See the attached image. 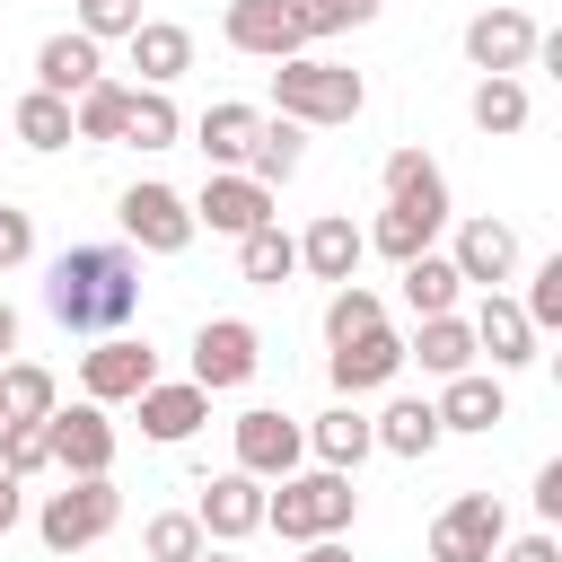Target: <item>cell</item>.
Segmentation results:
<instances>
[{
    "instance_id": "obj_27",
    "label": "cell",
    "mask_w": 562,
    "mask_h": 562,
    "mask_svg": "<svg viewBox=\"0 0 562 562\" xmlns=\"http://www.w3.org/2000/svg\"><path fill=\"white\" fill-rule=\"evenodd\" d=\"M61 413V386L44 360H0V422H53Z\"/></svg>"
},
{
    "instance_id": "obj_14",
    "label": "cell",
    "mask_w": 562,
    "mask_h": 562,
    "mask_svg": "<svg viewBox=\"0 0 562 562\" xmlns=\"http://www.w3.org/2000/svg\"><path fill=\"white\" fill-rule=\"evenodd\" d=\"M193 527H202L211 544H246V536L263 527V483H255V474H211L202 501H193Z\"/></svg>"
},
{
    "instance_id": "obj_4",
    "label": "cell",
    "mask_w": 562,
    "mask_h": 562,
    "mask_svg": "<svg viewBox=\"0 0 562 562\" xmlns=\"http://www.w3.org/2000/svg\"><path fill=\"white\" fill-rule=\"evenodd\" d=\"M114 518H123V492H114V474H70L61 492H44V509H35V536H44L53 553H79V544H97Z\"/></svg>"
},
{
    "instance_id": "obj_44",
    "label": "cell",
    "mask_w": 562,
    "mask_h": 562,
    "mask_svg": "<svg viewBox=\"0 0 562 562\" xmlns=\"http://www.w3.org/2000/svg\"><path fill=\"white\" fill-rule=\"evenodd\" d=\"M492 562H562V553H553V536L536 527V536H501V553H492Z\"/></svg>"
},
{
    "instance_id": "obj_7",
    "label": "cell",
    "mask_w": 562,
    "mask_h": 562,
    "mask_svg": "<svg viewBox=\"0 0 562 562\" xmlns=\"http://www.w3.org/2000/svg\"><path fill=\"white\" fill-rule=\"evenodd\" d=\"M255 360H263V342H255V325H246V316H211V325L193 334V386H202V395L246 386V378H255Z\"/></svg>"
},
{
    "instance_id": "obj_45",
    "label": "cell",
    "mask_w": 562,
    "mask_h": 562,
    "mask_svg": "<svg viewBox=\"0 0 562 562\" xmlns=\"http://www.w3.org/2000/svg\"><path fill=\"white\" fill-rule=\"evenodd\" d=\"M536 509H544V518H562V457H544V465H536Z\"/></svg>"
},
{
    "instance_id": "obj_22",
    "label": "cell",
    "mask_w": 562,
    "mask_h": 562,
    "mask_svg": "<svg viewBox=\"0 0 562 562\" xmlns=\"http://www.w3.org/2000/svg\"><path fill=\"white\" fill-rule=\"evenodd\" d=\"M360 255H369V237H360V228H351L342 211H325V220H316V228L299 237V272H316V281H334V290H342V281L360 272Z\"/></svg>"
},
{
    "instance_id": "obj_46",
    "label": "cell",
    "mask_w": 562,
    "mask_h": 562,
    "mask_svg": "<svg viewBox=\"0 0 562 562\" xmlns=\"http://www.w3.org/2000/svg\"><path fill=\"white\" fill-rule=\"evenodd\" d=\"M9 351H18V307L0 299V360H9Z\"/></svg>"
},
{
    "instance_id": "obj_42",
    "label": "cell",
    "mask_w": 562,
    "mask_h": 562,
    "mask_svg": "<svg viewBox=\"0 0 562 562\" xmlns=\"http://www.w3.org/2000/svg\"><path fill=\"white\" fill-rule=\"evenodd\" d=\"M140 26V0H79V35L105 44V35H132Z\"/></svg>"
},
{
    "instance_id": "obj_47",
    "label": "cell",
    "mask_w": 562,
    "mask_h": 562,
    "mask_svg": "<svg viewBox=\"0 0 562 562\" xmlns=\"http://www.w3.org/2000/svg\"><path fill=\"white\" fill-rule=\"evenodd\" d=\"M299 562H351V553H342V544H334V536H316V544H307V553H299Z\"/></svg>"
},
{
    "instance_id": "obj_16",
    "label": "cell",
    "mask_w": 562,
    "mask_h": 562,
    "mask_svg": "<svg viewBox=\"0 0 562 562\" xmlns=\"http://www.w3.org/2000/svg\"><path fill=\"white\" fill-rule=\"evenodd\" d=\"M474 360H492V369H518V360H536V325H527V307L518 299H501V290H483V307H474Z\"/></svg>"
},
{
    "instance_id": "obj_41",
    "label": "cell",
    "mask_w": 562,
    "mask_h": 562,
    "mask_svg": "<svg viewBox=\"0 0 562 562\" xmlns=\"http://www.w3.org/2000/svg\"><path fill=\"white\" fill-rule=\"evenodd\" d=\"M518 307H527V325H536V334H544V325H562V255H544V263H536V290H527Z\"/></svg>"
},
{
    "instance_id": "obj_26",
    "label": "cell",
    "mask_w": 562,
    "mask_h": 562,
    "mask_svg": "<svg viewBox=\"0 0 562 562\" xmlns=\"http://www.w3.org/2000/svg\"><path fill=\"white\" fill-rule=\"evenodd\" d=\"M299 158H307V123L263 114V123H255V149H246V167H237V176H255V184L272 193V184H290V176H299Z\"/></svg>"
},
{
    "instance_id": "obj_21",
    "label": "cell",
    "mask_w": 562,
    "mask_h": 562,
    "mask_svg": "<svg viewBox=\"0 0 562 562\" xmlns=\"http://www.w3.org/2000/svg\"><path fill=\"white\" fill-rule=\"evenodd\" d=\"M378 184H386V202L395 211H422V220H448V176L422 158V149H386V167H378Z\"/></svg>"
},
{
    "instance_id": "obj_11",
    "label": "cell",
    "mask_w": 562,
    "mask_h": 562,
    "mask_svg": "<svg viewBox=\"0 0 562 562\" xmlns=\"http://www.w3.org/2000/svg\"><path fill=\"white\" fill-rule=\"evenodd\" d=\"M237 474H299V448H307V430L290 422V413H272V404H255V413H237Z\"/></svg>"
},
{
    "instance_id": "obj_9",
    "label": "cell",
    "mask_w": 562,
    "mask_h": 562,
    "mask_svg": "<svg viewBox=\"0 0 562 562\" xmlns=\"http://www.w3.org/2000/svg\"><path fill=\"white\" fill-rule=\"evenodd\" d=\"M228 53H255V61H299L307 53V26L290 0H228Z\"/></svg>"
},
{
    "instance_id": "obj_15",
    "label": "cell",
    "mask_w": 562,
    "mask_h": 562,
    "mask_svg": "<svg viewBox=\"0 0 562 562\" xmlns=\"http://www.w3.org/2000/svg\"><path fill=\"white\" fill-rule=\"evenodd\" d=\"M448 263H457V281H483V290H501V281L518 272V228L483 211V220H465V228H457V255H448Z\"/></svg>"
},
{
    "instance_id": "obj_23",
    "label": "cell",
    "mask_w": 562,
    "mask_h": 562,
    "mask_svg": "<svg viewBox=\"0 0 562 562\" xmlns=\"http://www.w3.org/2000/svg\"><path fill=\"white\" fill-rule=\"evenodd\" d=\"M430 413H439V430H492V422H509V386H501V369L492 378L465 369V378H448V395Z\"/></svg>"
},
{
    "instance_id": "obj_38",
    "label": "cell",
    "mask_w": 562,
    "mask_h": 562,
    "mask_svg": "<svg viewBox=\"0 0 562 562\" xmlns=\"http://www.w3.org/2000/svg\"><path fill=\"white\" fill-rule=\"evenodd\" d=\"M44 465H53L44 422H0V474H9V483H26V474H44Z\"/></svg>"
},
{
    "instance_id": "obj_18",
    "label": "cell",
    "mask_w": 562,
    "mask_h": 562,
    "mask_svg": "<svg viewBox=\"0 0 562 562\" xmlns=\"http://www.w3.org/2000/svg\"><path fill=\"white\" fill-rule=\"evenodd\" d=\"M395 369H404V342H395L386 325H369V334L334 342V386H342V404H351V395H369V386H386Z\"/></svg>"
},
{
    "instance_id": "obj_31",
    "label": "cell",
    "mask_w": 562,
    "mask_h": 562,
    "mask_svg": "<svg viewBox=\"0 0 562 562\" xmlns=\"http://www.w3.org/2000/svg\"><path fill=\"white\" fill-rule=\"evenodd\" d=\"M457 290H465V281H457L448 255H413V263H404V307H413V316H457Z\"/></svg>"
},
{
    "instance_id": "obj_3",
    "label": "cell",
    "mask_w": 562,
    "mask_h": 562,
    "mask_svg": "<svg viewBox=\"0 0 562 562\" xmlns=\"http://www.w3.org/2000/svg\"><path fill=\"white\" fill-rule=\"evenodd\" d=\"M272 105H281L290 123H351V114L369 105V88H360V70L299 53V61H272Z\"/></svg>"
},
{
    "instance_id": "obj_8",
    "label": "cell",
    "mask_w": 562,
    "mask_h": 562,
    "mask_svg": "<svg viewBox=\"0 0 562 562\" xmlns=\"http://www.w3.org/2000/svg\"><path fill=\"white\" fill-rule=\"evenodd\" d=\"M140 386H158V351L132 342V334H105V342L79 360V395H88V404H132Z\"/></svg>"
},
{
    "instance_id": "obj_17",
    "label": "cell",
    "mask_w": 562,
    "mask_h": 562,
    "mask_svg": "<svg viewBox=\"0 0 562 562\" xmlns=\"http://www.w3.org/2000/svg\"><path fill=\"white\" fill-rule=\"evenodd\" d=\"M255 105L246 97H220V105H202V123H193V140H202V158H211V176H237L246 167V149H255Z\"/></svg>"
},
{
    "instance_id": "obj_30",
    "label": "cell",
    "mask_w": 562,
    "mask_h": 562,
    "mask_svg": "<svg viewBox=\"0 0 562 562\" xmlns=\"http://www.w3.org/2000/svg\"><path fill=\"white\" fill-rule=\"evenodd\" d=\"M123 123H132V88L123 79H97L88 97H70V132L79 140H123Z\"/></svg>"
},
{
    "instance_id": "obj_37",
    "label": "cell",
    "mask_w": 562,
    "mask_h": 562,
    "mask_svg": "<svg viewBox=\"0 0 562 562\" xmlns=\"http://www.w3.org/2000/svg\"><path fill=\"white\" fill-rule=\"evenodd\" d=\"M369 325H386V307H378V290H360V281H342V290L325 299V342H351V334H369Z\"/></svg>"
},
{
    "instance_id": "obj_35",
    "label": "cell",
    "mask_w": 562,
    "mask_h": 562,
    "mask_svg": "<svg viewBox=\"0 0 562 562\" xmlns=\"http://www.w3.org/2000/svg\"><path fill=\"white\" fill-rule=\"evenodd\" d=\"M18 140H26V149H70V140H79V132H70V105L44 97V88H26V97H18Z\"/></svg>"
},
{
    "instance_id": "obj_1",
    "label": "cell",
    "mask_w": 562,
    "mask_h": 562,
    "mask_svg": "<svg viewBox=\"0 0 562 562\" xmlns=\"http://www.w3.org/2000/svg\"><path fill=\"white\" fill-rule=\"evenodd\" d=\"M44 307H53L70 334H123L132 307H140V263H132V246H70V255H53Z\"/></svg>"
},
{
    "instance_id": "obj_20",
    "label": "cell",
    "mask_w": 562,
    "mask_h": 562,
    "mask_svg": "<svg viewBox=\"0 0 562 562\" xmlns=\"http://www.w3.org/2000/svg\"><path fill=\"white\" fill-rule=\"evenodd\" d=\"M97 79H105V61H97L88 35H44V53H35V88H44V97L70 105V97H88Z\"/></svg>"
},
{
    "instance_id": "obj_2",
    "label": "cell",
    "mask_w": 562,
    "mask_h": 562,
    "mask_svg": "<svg viewBox=\"0 0 562 562\" xmlns=\"http://www.w3.org/2000/svg\"><path fill=\"white\" fill-rule=\"evenodd\" d=\"M351 509H360V492H351V474H334V465H316V474H281V492H263V527L290 536V544L342 536Z\"/></svg>"
},
{
    "instance_id": "obj_25",
    "label": "cell",
    "mask_w": 562,
    "mask_h": 562,
    "mask_svg": "<svg viewBox=\"0 0 562 562\" xmlns=\"http://www.w3.org/2000/svg\"><path fill=\"white\" fill-rule=\"evenodd\" d=\"M369 439H378L386 457H404V465H422V457H430V448H439L448 430H439V413H430V395H395V404H386V413L369 422Z\"/></svg>"
},
{
    "instance_id": "obj_13",
    "label": "cell",
    "mask_w": 562,
    "mask_h": 562,
    "mask_svg": "<svg viewBox=\"0 0 562 562\" xmlns=\"http://www.w3.org/2000/svg\"><path fill=\"white\" fill-rule=\"evenodd\" d=\"M44 439H53V465H61V474H114V422H105V404L53 413Z\"/></svg>"
},
{
    "instance_id": "obj_28",
    "label": "cell",
    "mask_w": 562,
    "mask_h": 562,
    "mask_svg": "<svg viewBox=\"0 0 562 562\" xmlns=\"http://www.w3.org/2000/svg\"><path fill=\"white\" fill-rule=\"evenodd\" d=\"M404 360H422L430 378H465V369H474V334H465V316H422V334L404 342Z\"/></svg>"
},
{
    "instance_id": "obj_29",
    "label": "cell",
    "mask_w": 562,
    "mask_h": 562,
    "mask_svg": "<svg viewBox=\"0 0 562 562\" xmlns=\"http://www.w3.org/2000/svg\"><path fill=\"white\" fill-rule=\"evenodd\" d=\"M307 448H316V457H325L334 474H351V465H360V457H369L378 439H369V413H360V404H334V413H316Z\"/></svg>"
},
{
    "instance_id": "obj_32",
    "label": "cell",
    "mask_w": 562,
    "mask_h": 562,
    "mask_svg": "<svg viewBox=\"0 0 562 562\" xmlns=\"http://www.w3.org/2000/svg\"><path fill=\"white\" fill-rule=\"evenodd\" d=\"M237 272H246V281H263V290H272V281H290V272H299V237H281V220H263L255 237H237Z\"/></svg>"
},
{
    "instance_id": "obj_19",
    "label": "cell",
    "mask_w": 562,
    "mask_h": 562,
    "mask_svg": "<svg viewBox=\"0 0 562 562\" xmlns=\"http://www.w3.org/2000/svg\"><path fill=\"white\" fill-rule=\"evenodd\" d=\"M123 44H132V70H140V88H167V79H184V70H193V35H184L176 18H140Z\"/></svg>"
},
{
    "instance_id": "obj_43",
    "label": "cell",
    "mask_w": 562,
    "mask_h": 562,
    "mask_svg": "<svg viewBox=\"0 0 562 562\" xmlns=\"http://www.w3.org/2000/svg\"><path fill=\"white\" fill-rule=\"evenodd\" d=\"M26 246H35V220L0 202V272H9V263H26Z\"/></svg>"
},
{
    "instance_id": "obj_48",
    "label": "cell",
    "mask_w": 562,
    "mask_h": 562,
    "mask_svg": "<svg viewBox=\"0 0 562 562\" xmlns=\"http://www.w3.org/2000/svg\"><path fill=\"white\" fill-rule=\"evenodd\" d=\"M9 527H18V483L0 474V536H9Z\"/></svg>"
},
{
    "instance_id": "obj_24",
    "label": "cell",
    "mask_w": 562,
    "mask_h": 562,
    "mask_svg": "<svg viewBox=\"0 0 562 562\" xmlns=\"http://www.w3.org/2000/svg\"><path fill=\"white\" fill-rule=\"evenodd\" d=\"M132 404H140V430H149V439H167V448H176V439H193V430H202V413H211V395H202L193 378H176V386L158 378V386H140Z\"/></svg>"
},
{
    "instance_id": "obj_40",
    "label": "cell",
    "mask_w": 562,
    "mask_h": 562,
    "mask_svg": "<svg viewBox=\"0 0 562 562\" xmlns=\"http://www.w3.org/2000/svg\"><path fill=\"white\" fill-rule=\"evenodd\" d=\"M290 9H299L307 44H325V35H351V26H369V18H378V0H290Z\"/></svg>"
},
{
    "instance_id": "obj_12",
    "label": "cell",
    "mask_w": 562,
    "mask_h": 562,
    "mask_svg": "<svg viewBox=\"0 0 562 562\" xmlns=\"http://www.w3.org/2000/svg\"><path fill=\"white\" fill-rule=\"evenodd\" d=\"M263 220H272V193H263L255 176H202L193 228H211V237H255Z\"/></svg>"
},
{
    "instance_id": "obj_34",
    "label": "cell",
    "mask_w": 562,
    "mask_h": 562,
    "mask_svg": "<svg viewBox=\"0 0 562 562\" xmlns=\"http://www.w3.org/2000/svg\"><path fill=\"white\" fill-rule=\"evenodd\" d=\"M439 228H448V220H422V211H395V202H386V211H378V228H360V237H369L378 255L413 263V255H430V237H439Z\"/></svg>"
},
{
    "instance_id": "obj_49",
    "label": "cell",
    "mask_w": 562,
    "mask_h": 562,
    "mask_svg": "<svg viewBox=\"0 0 562 562\" xmlns=\"http://www.w3.org/2000/svg\"><path fill=\"white\" fill-rule=\"evenodd\" d=\"M193 562H237V553H228V544H202V553H193Z\"/></svg>"
},
{
    "instance_id": "obj_36",
    "label": "cell",
    "mask_w": 562,
    "mask_h": 562,
    "mask_svg": "<svg viewBox=\"0 0 562 562\" xmlns=\"http://www.w3.org/2000/svg\"><path fill=\"white\" fill-rule=\"evenodd\" d=\"M176 105H167V88H132V123H123V140L132 149H176Z\"/></svg>"
},
{
    "instance_id": "obj_6",
    "label": "cell",
    "mask_w": 562,
    "mask_h": 562,
    "mask_svg": "<svg viewBox=\"0 0 562 562\" xmlns=\"http://www.w3.org/2000/svg\"><path fill=\"white\" fill-rule=\"evenodd\" d=\"M123 237H132L140 255H184V246H193V202H184L176 184H132V193H123Z\"/></svg>"
},
{
    "instance_id": "obj_10",
    "label": "cell",
    "mask_w": 562,
    "mask_h": 562,
    "mask_svg": "<svg viewBox=\"0 0 562 562\" xmlns=\"http://www.w3.org/2000/svg\"><path fill=\"white\" fill-rule=\"evenodd\" d=\"M536 44H544V35H536L527 9H483V18L465 26V61H474L483 79H518V70L536 61Z\"/></svg>"
},
{
    "instance_id": "obj_5",
    "label": "cell",
    "mask_w": 562,
    "mask_h": 562,
    "mask_svg": "<svg viewBox=\"0 0 562 562\" xmlns=\"http://www.w3.org/2000/svg\"><path fill=\"white\" fill-rule=\"evenodd\" d=\"M501 536H509L501 501H492V492H457V501L430 518V562H492Z\"/></svg>"
},
{
    "instance_id": "obj_33",
    "label": "cell",
    "mask_w": 562,
    "mask_h": 562,
    "mask_svg": "<svg viewBox=\"0 0 562 562\" xmlns=\"http://www.w3.org/2000/svg\"><path fill=\"white\" fill-rule=\"evenodd\" d=\"M474 132H483V140L527 132V88H518V79H474Z\"/></svg>"
},
{
    "instance_id": "obj_39",
    "label": "cell",
    "mask_w": 562,
    "mask_h": 562,
    "mask_svg": "<svg viewBox=\"0 0 562 562\" xmlns=\"http://www.w3.org/2000/svg\"><path fill=\"white\" fill-rule=\"evenodd\" d=\"M140 544H149V562H193V553H202L211 536L193 527V509H158V518L140 527Z\"/></svg>"
}]
</instances>
